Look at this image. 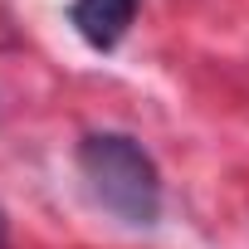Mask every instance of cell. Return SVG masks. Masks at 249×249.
I'll use <instances>...</instances> for the list:
<instances>
[{
  "mask_svg": "<svg viewBox=\"0 0 249 249\" xmlns=\"http://www.w3.org/2000/svg\"><path fill=\"white\" fill-rule=\"evenodd\" d=\"M78 176L88 186V196L127 230H152L161 220L166 205V186H161V166L157 157L117 127H98L78 137Z\"/></svg>",
  "mask_w": 249,
  "mask_h": 249,
  "instance_id": "6da1fadb",
  "label": "cell"
},
{
  "mask_svg": "<svg viewBox=\"0 0 249 249\" xmlns=\"http://www.w3.org/2000/svg\"><path fill=\"white\" fill-rule=\"evenodd\" d=\"M137 10H142V0H73L69 5V25L78 30V39L88 49L107 54V49H117L127 39Z\"/></svg>",
  "mask_w": 249,
  "mask_h": 249,
  "instance_id": "7a4b0ae2",
  "label": "cell"
},
{
  "mask_svg": "<svg viewBox=\"0 0 249 249\" xmlns=\"http://www.w3.org/2000/svg\"><path fill=\"white\" fill-rule=\"evenodd\" d=\"M0 249H10V215H5V205H0Z\"/></svg>",
  "mask_w": 249,
  "mask_h": 249,
  "instance_id": "3957f363",
  "label": "cell"
}]
</instances>
